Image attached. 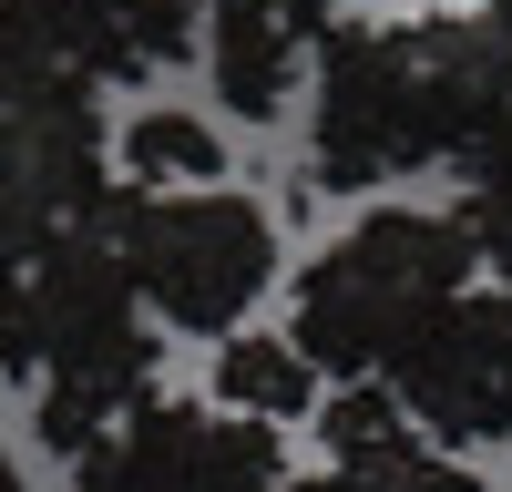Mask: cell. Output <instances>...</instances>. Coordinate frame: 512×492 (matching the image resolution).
I'll return each mask as SVG.
<instances>
[{
	"label": "cell",
	"instance_id": "1",
	"mask_svg": "<svg viewBox=\"0 0 512 492\" xmlns=\"http://www.w3.org/2000/svg\"><path fill=\"white\" fill-rule=\"evenodd\" d=\"M31 339H41V400H31V431L62 451H93L134 400H154V359L164 339L144 328V298H134V267H123V246L82 216L62 236L31 246Z\"/></svg>",
	"mask_w": 512,
	"mask_h": 492
},
{
	"label": "cell",
	"instance_id": "2",
	"mask_svg": "<svg viewBox=\"0 0 512 492\" xmlns=\"http://www.w3.org/2000/svg\"><path fill=\"white\" fill-rule=\"evenodd\" d=\"M482 277L472 236L461 216H431V205H379L359 216L338 246H318L308 267H297V359L318 369V380H379L390 349L410 339L420 318L441 298Z\"/></svg>",
	"mask_w": 512,
	"mask_h": 492
},
{
	"label": "cell",
	"instance_id": "3",
	"mask_svg": "<svg viewBox=\"0 0 512 492\" xmlns=\"http://www.w3.org/2000/svg\"><path fill=\"white\" fill-rule=\"evenodd\" d=\"M93 226L123 246L134 298L164 328H195V339L246 328V308L277 287V226H267V205L236 195V185H185V195L103 185L93 195Z\"/></svg>",
	"mask_w": 512,
	"mask_h": 492
},
{
	"label": "cell",
	"instance_id": "4",
	"mask_svg": "<svg viewBox=\"0 0 512 492\" xmlns=\"http://www.w3.org/2000/svg\"><path fill=\"white\" fill-rule=\"evenodd\" d=\"M103 93L93 82H11L0 72V257L93 216L103 195Z\"/></svg>",
	"mask_w": 512,
	"mask_h": 492
},
{
	"label": "cell",
	"instance_id": "5",
	"mask_svg": "<svg viewBox=\"0 0 512 492\" xmlns=\"http://www.w3.org/2000/svg\"><path fill=\"white\" fill-rule=\"evenodd\" d=\"M72 492H287V451L277 421L134 400L93 451H72Z\"/></svg>",
	"mask_w": 512,
	"mask_h": 492
},
{
	"label": "cell",
	"instance_id": "6",
	"mask_svg": "<svg viewBox=\"0 0 512 492\" xmlns=\"http://www.w3.org/2000/svg\"><path fill=\"white\" fill-rule=\"evenodd\" d=\"M379 390L400 400L420 441H502V390H512V287H461L410 328L379 369Z\"/></svg>",
	"mask_w": 512,
	"mask_h": 492
},
{
	"label": "cell",
	"instance_id": "7",
	"mask_svg": "<svg viewBox=\"0 0 512 492\" xmlns=\"http://www.w3.org/2000/svg\"><path fill=\"white\" fill-rule=\"evenodd\" d=\"M318 41V123H308V154H318V185L328 195H369L420 164L410 144V93H400V31L390 21H328Z\"/></svg>",
	"mask_w": 512,
	"mask_h": 492
},
{
	"label": "cell",
	"instance_id": "8",
	"mask_svg": "<svg viewBox=\"0 0 512 492\" xmlns=\"http://www.w3.org/2000/svg\"><path fill=\"white\" fill-rule=\"evenodd\" d=\"M390 31H400V93H410L420 164H461L512 103V0H472V11H431Z\"/></svg>",
	"mask_w": 512,
	"mask_h": 492
},
{
	"label": "cell",
	"instance_id": "9",
	"mask_svg": "<svg viewBox=\"0 0 512 492\" xmlns=\"http://www.w3.org/2000/svg\"><path fill=\"white\" fill-rule=\"evenodd\" d=\"M297 31L287 11H267V0H205V21H195V52L205 72H216V103L236 123H277L287 113V82H297Z\"/></svg>",
	"mask_w": 512,
	"mask_h": 492
},
{
	"label": "cell",
	"instance_id": "10",
	"mask_svg": "<svg viewBox=\"0 0 512 492\" xmlns=\"http://www.w3.org/2000/svg\"><path fill=\"white\" fill-rule=\"evenodd\" d=\"M72 21V52L93 82H154L195 52V21L205 0H52Z\"/></svg>",
	"mask_w": 512,
	"mask_h": 492
},
{
	"label": "cell",
	"instance_id": "11",
	"mask_svg": "<svg viewBox=\"0 0 512 492\" xmlns=\"http://www.w3.org/2000/svg\"><path fill=\"white\" fill-rule=\"evenodd\" d=\"M216 400L236 421H297V410H318V369L297 359V339H277V328H226Z\"/></svg>",
	"mask_w": 512,
	"mask_h": 492
},
{
	"label": "cell",
	"instance_id": "12",
	"mask_svg": "<svg viewBox=\"0 0 512 492\" xmlns=\"http://www.w3.org/2000/svg\"><path fill=\"white\" fill-rule=\"evenodd\" d=\"M123 185H144V195H185V185H226V144H216V123L205 113H134L123 123Z\"/></svg>",
	"mask_w": 512,
	"mask_h": 492
},
{
	"label": "cell",
	"instance_id": "13",
	"mask_svg": "<svg viewBox=\"0 0 512 492\" xmlns=\"http://www.w3.org/2000/svg\"><path fill=\"white\" fill-rule=\"evenodd\" d=\"M287 492H482V482L461 472L441 441H420V431H410V441H390V451H369V462H328L318 482H297V472H287Z\"/></svg>",
	"mask_w": 512,
	"mask_h": 492
},
{
	"label": "cell",
	"instance_id": "14",
	"mask_svg": "<svg viewBox=\"0 0 512 492\" xmlns=\"http://www.w3.org/2000/svg\"><path fill=\"white\" fill-rule=\"evenodd\" d=\"M318 441H328V462H369V451L410 441V421H400V400L379 380H338V400L318 410Z\"/></svg>",
	"mask_w": 512,
	"mask_h": 492
},
{
	"label": "cell",
	"instance_id": "15",
	"mask_svg": "<svg viewBox=\"0 0 512 492\" xmlns=\"http://www.w3.org/2000/svg\"><path fill=\"white\" fill-rule=\"evenodd\" d=\"M461 164H472V185H492V195H512V103L492 113V134H482L472 154H461Z\"/></svg>",
	"mask_w": 512,
	"mask_h": 492
},
{
	"label": "cell",
	"instance_id": "16",
	"mask_svg": "<svg viewBox=\"0 0 512 492\" xmlns=\"http://www.w3.org/2000/svg\"><path fill=\"white\" fill-rule=\"evenodd\" d=\"M267 11H287V21H297V31H328V21H338V11H349V0H267Z\"/></svg>",
	"mask_w": 512,
	"mask_h": 492
},
{
	"label": "cell",
	"instance_id": "17",
	"mask_svg": "<svg viewBox=\"0 0 512 492\" xmlns=\"http://www.w3.org/2000/svg\"><path fill=\"white\" fill-rule=\"evenodd\" d=\"M0 492H21V462H11V451H0Z\"/></svg>",
	"mask_w": 512,
	"mask_h": 492
},
{
	"label": "cell",
	"instance_id": "18",
	"mask_svg": "<svg viewBox=\"0 0 512 492\" xmlns=\"http://www.w3.org/2000/svg\"><path fill=\"white\" fill-rule=\"evenodd\" d=\"M502 441H512V390H502Z\"/></svg>",
	"mask_w": 512,
	"mask_h": 492
}]
</instances>
